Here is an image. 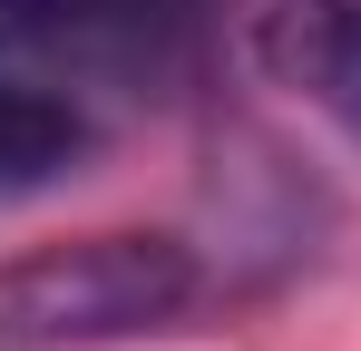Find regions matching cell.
<instances>
[{"mask_svg":"<svg viewBox=\"0 0 361 351\" xmlns=\"http://www.w3.org/2000/svg\"><path fill=\"white\" fill-rule=\"evenodd\" d=\"M205 292L176 234H78L0 264V351H108L166 332Z\"/></svg>","mask_w":361,"mask_h":351,"instance_id":"cell-1","label":"cell"},{"mask_svg":"<svg viewBox=\"0 0 361 351\" xmlns=\"http://www.w3.org/2000/svg\"><path fill=\"white\" fill-rule=\"evenodd\" d=\"M88 147H98L88 98L59 88L49 68H30V58H0V205H20V195L78 176Z\"/></svg>","mask_w":361,"mask_h":351,"instance_id":"cell-2","label":"cell"}]
</instances>
